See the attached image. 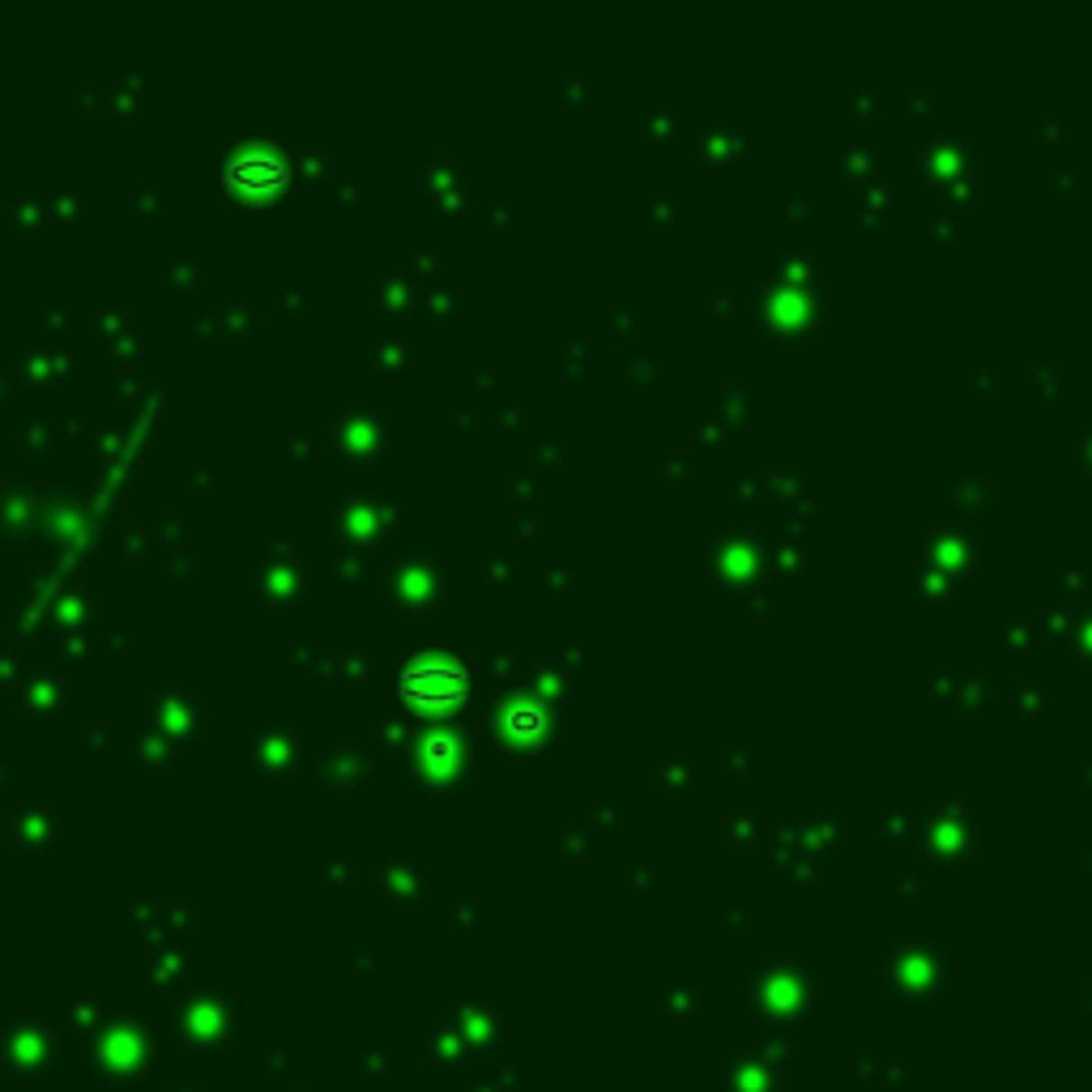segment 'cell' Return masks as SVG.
Segmentation results:
<instances>
[{
	"label": "cell",
	"mask_w": 1092,
	"mask_h": 1092,
	"mask_svg": "<svg viewBox=\"0 0 1092 1092\" xmlns=\"http://www.w3.org/2000/svg\"><path fill=\"white\" fill-rule=\"evenodd\" d=\"M282 176H286V167H282V158L269 154V149H248V154H239V158L230 163V180L244 184V188H269V184H277Z\"/></svg>",
	"instance_id": "cell-1"
}]
</instances>
